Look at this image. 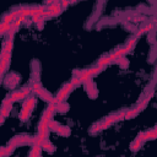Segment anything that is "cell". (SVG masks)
<instances>
[{
	"instance_id": "cell-17",
	"label": "cell",
	"mask_w": 157,
	"mask_h": 157,
	"mask_svg": "<svg viewBox=\"0 0 157 157\" xmlns=\"http://www.w3.org/2000/svg\"><path fill=\"white\" fill-rule=\"evenodd\" d=\"M136 39H137L136 37H132V38H131V39H130V40L126 43V45H125V47H126L129 50H131V49L135 47V44H136Z\"/></svg>"
},
{
	"instance_id": "cell-22",
	"label": "cell",
	"mask_w": 157,
	"mask_h": 157,
	"mask_svg": "<svg viewBox=\"0 0 157 157\" xmlns=\"http://www.w3.org/2000/svg\"><path fill=\"white\" fill-rule=\"evenodd\" d=\"M44 21H45V20H42V21H39L38 23H36L38 29H43V28H44Z\"/></svg>"
},
{
	"instance_id": "cell-13",
	"label": "cell",
	"mask_w": 157,
	"mask_h": 157,
	"mask_svg": "<svg viewBox=\"0 0 157 157\" xmlns=\"http://www.w3.org/2000/svg\"><path fill=\"white\" fill-rule=\"evenodd\" d=\"M69 104L66 103V102H61V103H59V104H56V110L59 112V113H65V112H67L69 110Z\"/></svg>"
},
{
	"instance_id": "cell-10",
	"label": "cell",
	"mask_w": 157,
	"mask_h": 157,
	"mask_svg": "<svg viewBox=\"0 0 157 157\" xmlns=\"http://www.w3.org/2000/svg\"><path fill=\"white\" fill-rule=\"evenodd\" d=\"M55 132L59 134V135H61V136H69L71 131H70V128H69V126H63V125H60V126L55 130Z\"/></svg>"
},
{
	"instance_id": "cell-5",
	"label": "cell",
	"mask_w": 157,
	"mask_h": 157,
	"mask_svg": "<svg viewBox=\"0 0 157 157\" xmlns=\"http://www.w3.org/2000/svg\"><path fill=\"white\" fill-rule=\"evenodd\" d=\"M83 86H85V90H86V92L88 93V96H90L91 98H96V97H97L98 91H97V88H96V83L93 82L92 78L85 81V82H83Z\"/></svg>"
},
{
	"instance_id": "cell-9",
	"label": "cell",
	"mask_w": 157,
	"mask_h": 157,
	"mask_svg": "<svg viewBox=\"0 0 157 157\" xmlns=\"http://www.w3.org/2000/svg\"><path fill=\"white\" fill-rule=\"evenodd\" d=\"M44 90H45V88H43V86H42L38 81H34V82H33V85H32V91H33L36 94L40 96V94L43 93Z\"/></svg>"
},
{
	"instance_id": "cell-6",
	"label": "cell",
	"mask_w": 157,
	"mask_h": 157,
	"mask_svg": "<svg viewBox=\"0 0 157 157\" xmlns=\"http://www.w3.org/2000/svg\"><path fill=\"white\" fill-rule=\"evenodd\" d=\"M152 28H153V23H152V22H147L145 26H142L141 28H139V29L136 31V33H135V37L137 38V37L142 36L144 33H146V32H150Z\"/></svg>"
},
{
	"instance_id": "cell-7",
	"label": "cell",
	"mask_w": 157,
	"mask_h": 157,
	"mask_svg": "<svg viewBox=\"0 0 157 157\" xmlns=\"http://www.w3.org/2000/svg\"><path fill=\"white\" fill-rule=\"evenodd\" d=\"M23 98H26V96L23 94L22 91H15V92H12V93L9 96V99H10L12 103H15V102H17V101H20V99H23Z\"/></svg>"
},
{
	"instance_id": "cell-16",
	"label": "cell",
	"mask_w": 157,
	"mask_h": 157,
	"mask_svg": "<svg viewBox=\"0 0 157 157\" xmlns=\"http://www.w3.org/2000/svg\"><path fill=\"white\" fill-rule=\"evenodd\" d=\"M136 139H137L139 141H141V142H145V141L148 140V139H147V134H146V131H141V132H139L137 136H136Z\"/></svg>"
},
{
	"instance_id": "cell-20",
	"label": "cell",
	"mask_w": 157,
	"mask_h": 157,
	"mask_svg": "<svg viewBox=\"0 0 157 157\" xmlns=\"http://www.w3.org/2000/svg\"><path fill=\"white\" fill-rule=\"evenodd\" d=\"M9 26H10V25H7V23H5V22H1V23H0V33L4 34V33H6V32H9Z\"/></svg>"
},
{
	"instance_id": "cell-15",
	"label": "cell",
	"mask_w": 157,
	"mask_h": 157,
	"mask_svg": "<svg viewBox=\"0 0 157 157\" xmlns=\"http://www.w3.org/2000/svg\"><path fill=\"white\" fill-rule=\"evenodd\" d=\"M114 64H118L119 66L125 67V66H128V64H129V63H128V59H125V58L123 56V58H119L118 60H115V63H114Z\"/></svg>"
},
{
	"instance_id": "cell-1",
	"label": "cell",
	"mask_w": 157,
	"mask_h": 157,
	"mask_svg": "<svg viewBox=\"0 0 157 157\" xmlns=\"http://www.w3.org/2000/svg\"><path fill=\"white\" fill-rule=\"evenodd\" d=\"M34 103H36V98L34 97H28L25 101V103L22 105V109L20 112V115H18L21 121H26L29 118V114H31V112H32V109L34 107Z\"/></svg>"
},
{
	"instance_id": "cell-19",
	"label": "cell",
	"mask_w": 157,
	"mask_h": 157,
	"mask_svg": "<svg viewBox=\"0 0 157 157\" xmlns=\"http://www.w3.org/2000/svg\"><path fill=\"white\" fill-rule=\"evenodd\" d=\"M71 83H72L74 86H80V85L83 83V81H82L80 77H77V76H72V78H71Z\"/></svg>"
},
{
	"instance_id": "cell-14",
	"label": "cell",
	"mask_w": 157,
	"mask_h": 157,
	"mask_svg": "<svg viewBox=\"0 0 157 157\" xmlns=\"http://www.w3.org/2000/svg\"><path fill=\"white\" fill-rule=\"evenodd\" d=\"M141 144H142L141 141H139L137 139H135V140H134V141L130 144V150H131L132 152H136V151H137V150L141 147Z\"/></svg>"
},
{
	"instance_id": "cell-8",
	"label": "cell",
	"mask_w": 157,
	"mask_h": 157,
	"mask_svg": "<svg viewBox=\"0 0 157 157\" xmlns=\"http://www.w3.org/2000/svg\"><path fill=\"white\" fill-rule=\"evenodd\" d=\"M12 43H13V38L9 37V38L6 39V42L4 43V45H2V50H1V52L11 53V49H12Z\"/></svg>"
},
{
	"instance_id": "cell-21",
	"label": "cell",
	"mask_w": 157,
	"mask_h": 157,
	"mask_svg": "<svg viewBox=\"0 0 157 157\" xmlns=\"http://www.w3.org/2000/svg\"><path fill=\"white\" fill-rule=\"evenodd\" d=\"M101 130H103L102 123H97V124H94V125L91 128V132H97V131H101Z\"/></svg>"
},
{
	"instance_id": "cell-4",
	"label": "cell",
	"mask_w": 157,
	"mask_h": 157,
	"mask_svg": "<svg viewBox=\"0 0 157 157\" xmlns=\"http://www.w3.org/2000/svg\"><path fill=\"white\" fill-rule=\"evenodd\" d=\"M125 113H126V112H119V113H115V114H112V115L107 117V118L102 121V128H103V129H107L108 126H110V125L114 124L115 121L121 120V119H125Z\"/></svg>"
},
{
	"instance_id": "cell-11",
	"label": "cell",
	"mask_w": 157,
	"mask_h": 157,
	"mask_svg": "<svg viewBox=\"0 0 157 157\" xmlns=\"http://www.w3.org/2000/svg\"><path fill=\"white\" fill-rule=\"evenodd\" d=\"M42 148L44 150V151H47V152H54L55 151V147H54V145L49 141V140H47L43 145H42Z\"/></svg>"
},
{
	"instance_id": "cell-12",
	"label": "cell",
	"mask_w": 157,
	"mask_h": 157,
	"mask_svg": "<svg viewBox=\"0 0 157 157\" xmlns=\"http://www.w3.org/2000/svg\"><path fill=\"white\" fill-rule=\"evenodd\" d=\"M17 81H18V76H17V74H11V75L9 76V78L6 80V83L10 85V86H15V85L17 83Z\"/></svg>"
},
{
	"instance_id": "cell-18",
	"label": "cell",
	"mask_w": 157,
	"mask_h": 157,
	"mask_svg": "<svg viewBox=\"0 0 157 157\" xmlns=\"http://www.w3.org/2000/svg\"><path fill=\"white\" fill-rule=\"evenodd\" d=\"M48 126H49V129H50V130L55 131V130H56V129L60 126V124H59L58 121H55V120H53V119H52V120L49 121V125H48Z\"/></svg>"
},
{
	"instance_id": "cell-3",
	"label": "cell",
	"mask_w": 157,
	"mask_h": 157,
	"mask_svg": "<svg viewBox=\"0 0 157 157\" xmlns=\"http://www.w3.org/2000/svg\"><path fill=\"white\" fill-rule=\"evenodd\" d=\"M10 144L13 145L15 147L21 146V145H34V137L27 136V135H20V136H15L10 140Z\"/></svg>"
},
{
	"instance_id": "cell-2",
	"label": "cell",
	"mask_w": 157,
	"mask_h": 157,
	"mask_svg": "<svg viewBox=\"0 0 157 157\" xmlns=\"http://www.w3.org/2000/svg\"><path fill=\"white\" fill-rule=\"evenodd\" d=\"M74 85L71 83V82H67V83H65L64 86H63V88L58 92V94L53 98V102L52 103H54V104H59V103H61V102H65V99H66V97L69 96V93L74 90Z\"/></svg>"
}]
</instances>
